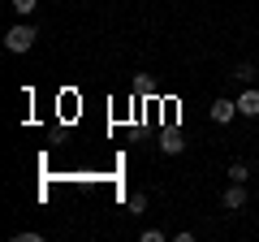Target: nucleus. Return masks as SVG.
<instances>
[{
  "label": "nucleus",
  "mask_w": 259,
  "mask_h": 242,
  "mask_svg": "<svg viewBox=\"0 0 259 242\" xmlns=\"http://www.w3.org/2000/svg\"><path fill=\"white\" fill-rule=\"evenodd\" d=\"M18 242H44V233H39V229H22Z\"/></svg>",
  "instance_id": "obj_11"
},
{
  "label": "nucleus",
  "mask_w": 259,
  "mask_h": 242,
  "mask_svg": "<svg viewBox=\"0 0 259 242\" xmlns=\"http://www.w3.org/2000/svg\"><path fill=\"white\" fill-rule=\"evenodd\" d=\"M233 78H238V83H255V78H259V69L250 65V61H242V65H233Z\"/></svg>",
  "instance_id": "obj_7"
},
{
  "label": "nucleus",
  "mask_w": 259,
  "mask_h": 242,
  "mask_svg": "<svg viewBox=\"0 0 259 242\" xmlns=\"http://www.w3.org/2000/svg\"><path fill=\"white\" fill-rule=\"evenodd\" d=\"M238 117H259V87H246L238 95Z\"/></svg>",
  "instance_id": "obj_5"
},
{
  "label": "nucleus",
  "mask_w": 259,
  "mask_h": 242,
  "mask_svg": "<svg viewBox=\"0 0 259 242\" xmlns=\"http://www.w3.org/2000/svg\"><path fill=\"white\" fill-rule=\"evenodd\" d=\"M233 117H238V100H229V95L212 100V121H216V126H229Z\"/></svg>",
  "instance_id": "obj_4"
},
{
  "label": "nucleus",
  "mask_w": 259,
  "mask_h": 242,
  "mask_svg": "<svg viewBox=\"0 0 259 242\" xmlns=\"http://www.w3.org/2000/svg\"><path fill=\"white\" fill-rule=\"evenodd\" d=\"M246 177H250V165L246 160H233L229 165V182H246Z\"/></svg>",
  "instance_id": "obj_9"
},
{
  "label": "nucleus",
  "mask_w": 259,
  "mask_h": 242,
  "mask_svg": "<svg viewBox=\"0 0 259 242\" xmlns=\"http://www.w3.org/2000/svg\"><path fill=\"white\" fill-rule=\"evenodd\" d=\"M134 91H139V95H151L156 87H151V78H134Z\"/></svg>",
  "instance_id": "obj_10"
},
{
  "label": "nucleus",
  "mask_w": 259,
  "mask_h": 242,
  "mask_svg": "<svg viewBox=\"0 0 259 242\" xmlns=\"http://www.w3.org/2000/svg\"><path fill=\"white\" fill-rule=\"evenodd\" d=\"M35 39H39V30L30 26L26 18H18L9 30H5V48H9V52H30V48H35Z\"/></svg>",
  "instance_id": "obj_1"
},
{
  "label": "nucleus",
  "mask_w": 259,
  "mask_h": 242,
  "mask_svg": "<svg viewBox=\"0 0 259 242\" xmlns=\"http://www.w3.org/2000/svg\"><path fill=\"white\" fill-rule=\"evenodd\" d=\"M125 208H130V216H143L147 212V190H134V195L125 199Z\"/></svg>",
  "instance_id": "obj_6"
},
{
  "label": "nucleus",
  "mask_w": 259,
  "mask_h": 242,
  "mask_svg": "<svg viewBox=\"0 0 259 242\" xmlns=\"http://www.w3.org/2000/svg\"><path fill=\"white\" fill-rule=\"evenodd\" d=\"M9 9L18 13V18H30V13L39 9V0H9Z\"/></svg>",
  "instance_id": "obj_8"
},
{
  "label": "nucleus",
  "mask_w": 259,
  "mask_h": 242,
  "mask_svg": "<svg viewBox=\"0 0 259 242\" xmlns=\"http://www.w3.org/2000/svg\"><path fill=\"white\" fill-rule=\"evenodd\" d=\"M160 151H164V156H182L186 151V134L177 130V126H168V130L160 134Z\"/></svg>",
  "instance_id": "obj_3"
},
{
  "label": "nucleus",
  "mask_w": 259,
  "mask_h": 242,
  "mask_svg": "<svg viewBox=\"0 0 259 242\" xmlns=\"http://www.w3.org/2000/svg\"><path fill=\"white\" fill-rule=\"evenodd\" d=\"M221 204H225V212H242V208H246V182H229L225 195H221Z\"/></svg>",
  "instance_id": "obj_2"
}]
</instances>
